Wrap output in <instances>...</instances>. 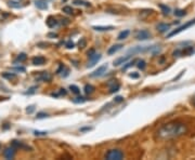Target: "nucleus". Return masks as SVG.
I'll list each match as a JSON object with an SVG mask.
<instances>
[{
    "mask_svg": "<svg viewBox=\"0 0 195 160\" xmlns=\"http://www.w3.org/2000/svg\"><path fill=\"white\" fill-rule=\"evenodd\" d=\"M195 52L194 47H187L183 49H178L173 52V56H183V55H192Z\"/></svg>",
    "mask_w": 195,
    "mask_h": 160,
    "instance_id": "20e7f679",
    "label": "nucleus"
},
{
    "mask_svg": "<svg viewBox=\"0 0 195 160\" xmlns=\"http://www.w3.org/2000/svg\"><path fill=\"white\" fill-rule=\"evenodd\" d=\"M105 158L107 160H121L124 158V152L121 149H111L106 152Z\"/></svg>",
    "mask_w": 195,
    "mask_h": 160,
    "instance_id": "f03ea898",
    "label": "nucleus"
},
{
    "mask_svg": "<svg viewBox=\"0 0 195 160\" xmlns=\"http://www.w3.org/2000/svg\"><path fill=\"white\" fill-rule=\"evenodd\" d=\"M159 7H161V9L163 10L164 14H165V15H168L169 12H170V9H169L167 6H164V4H161Z\"/></svg>",
    "mask_w": 195,
    "mask_h": 160,
    "instance_id": "b1692460",
    "label": "nucleus"
},
{
    "mask_svg": "<svg viewBox=\"0 0 195 160\" xmlns=\"http://www.w3.org/2000/svg\"><path fill=\"white\" fill-rule=\"evenodd\" d=\"M26 58H27L26 54H25V53H21V54H18V56L15 58V62H20V63L21 62H24Z\"/></svg>",
    "mask_w": 195,
    "mask_h": 160,
    "instance_id": "6ab92c4d",
    "label": "nucleus"
},
{
    "mask_svg": "<svg viewBox=\"0 0 195 160\" xmlns=\"http://www.w3.org/2000/svg\"><path fill=\"white\" fill-rule=\"evenodd\" d=\"M84 102H86V98H83V96L77 98L76 100H74V103H84Z\"/></svg>",
    "mask_w": 195,
    "mask_h": 160,
    "instance_id": "cd10ccee",
    "label": "nucleus"
},
{
    "mask_svg": "<svg viewBox=\"0 0 195 160\" xmlns=\"http://www.w3.org/2000/svg\"><path fill=\"white\" fill-rule=\"evenodd\" d=\"M16 154V148L13 146H9L3 150V156L6 159H13Z\"/></svg>",
    "mask_w": 195,
    "mask_h": 160,
    "instance_id": "39448f33",
    "label": "nucleus"
},
{
    "mask_svg": "<svg viewBox=\"0 0 195 160\" xmlns=\"http://www.w3.org/2000/svg\"><path fill=\"white\" fill-rule=\"evenodd\" d=\"M74 3L77 4V6H85V7H89L90 3L87 1H84V0H74Z\"/></svg>",
    "mask_w": 195,
    "mask_h": 160,
    "instance_id": "aec40b11",
    "label": "nucleus"
},
{
    "mask_svg": "<svg viewBox=\"0 0 195 160\" xmlns=\"http://www.w3.org/2000/svg\"><path fill=\"white\" fill-rule=\"evenodd\" d=\"M47 25L50 28H53L58 25V21H56L54 18H52V16H49L48 20H47Z\"/></svg>",
    "mask_w": 195,
    "mask_h": 160,
    "instance_id": "4468645a",
    "label": "nucleus"
},
{
    "mask_svg": "<svg viewBox=\"0 0 195 160\" xmlns=\"http://www.w3.org/2000/svg\"><path fill=\"white\" fill-rule=\"evenodd\" d=\"M38 80H41V81H50L51 75L49 74V72H42L38 76Z\"/></svg>",
    "mask_w": 195,
    "mask_h": 160,
    "instance_id": "ddd939ff",
    "label": "nucleus"
},
{
    "mask_svg": "<svg viewBox=\"0 0 195 160\" xmlns=\"http://www.w3.org/2000/svg\"><path fill=\"white\" fill-rule=\"evenodd\" d=\"M3 78H7V79H14L15 78V74H10V72H3V74L1 75Z\"/></svg>",
    "mask_w": 195,
    "mask_h": 160,
    "instance_id": "5701e85b",
    "label": "nucleus"
},
{
    "mask_svg": "<svg viewBox=\"0 0 195 160\" xmlns=\"http://www.w3.org/2000/svg\"><path fill=\"white\" fill-rule=\"evenodd\" d=\"M185 14H187V12H185L184 10H180V9H178V10L175 11V15L176 16H180V18H181V16H184Z\"/></svg>",
    "mask_w": 195,
    "mask_h": 160,
    "instance_id": "393cba45",
    "label": "nucleus"
},
{
    "mask_svg": "<svg viewBox=\"0 0 195 160\" xmlns=\"http://www.w3.org/2000/svg\"><path fill=\"white\" fill-rule=\"evenodd\" d=\"M34 109H35V107H34V106H29V108H27V109H26V112H29V114H30V112H32Z\"/></svg>",
    "mask_w": 195,
    "mask_h": 160,
    "instance_id": "e433bc0d",
    "label": "nucleus"
},
{
    "mask_svg": "<svg viewBox=\"0 0 195 160\" xmlns=\"http://www.w3.org/2000/svg\"><path fill=\"white\" fill-rule=\"evenodd\" d=\"M137 66L139 67L141 70H143L145 68V62L143 60H138V65H137Z\"/></svg>",
    "mask_w": 195,
    "mask_h": 160,
    "instance_id": "bb28decb",
    "label": "nucleus"
},
{
    "mask_svg": "<svg viewBox=\"0 0 195 160\" xmlns=\"http://www.w3.org/2000/svg\"><path fill=\"white\" fill-rule=\"evenodd\" d=\"M66 48L67 49H73V48H74V43H73L72 41H69L66 43Z\"/></svg>",
    "mask_w": 195,
    "mask_h": 160,
    "instance_id": "473e14b6",
    "label": "nucleus"
},
{
    "mask_svg": "<svg viewBox=\"0 0 195 160\" xmlns=\"http://www.w3.org/2000/svg\"><path fill=\"white\" fill-rule=\"evenodd\" d=\"M44 63H46V58H44V56H35L34 58H33V64L34 65H44Z\"/></svg>",
    "mask_w": 195,
    "mask_h": 160,
    "instance_id": "f8f14e48",
    "label": "nucleus"
},
{
    "mask_svg": "<svg viewBox=\"0 0 195 160\" xmlns=\"http://www.w3.org/2000/svg\"><path fill=\"white\" fill-rule=\"evenodd\" d=\"M93 91H95V87L91 86V84H86L85 86V93L86 94H91L93 93Z\"/></svg>",
    "mask_w": 195,
    "mask_h": 160,
    "instance_id": "a211bd4d",
    "label": "nucleus"
},
{
    "mask_svg": "<svg viewBox=\"0 0 195 160\" xmlns=\"http://www.w3.org/2000/svg\"><path fill=\"white\" fill-rule=\"evenodd\" d=\"M13 69L14 70H18V72H24L25 70V67H23V66H16V67H13Z\"/></svg>",
    "mask_w": 195,
    "mask_h": 160,
    "instance_id": "7c9ffc66",
    "label": "nucleus"
},
{
    "mask_svg": "<svg viewBox=\"0 0 195 160\" xmlns=\"http://www.w3.org/2000/svg\"><path fill=\"white\" fill-rule=\"evenodd\" d=\"M35 134H36V135H46L47 132H40V131H35Z\"/></svg>",
    "mask_w": 195,
    "mask_h": 160,
    "instance_id": "c9c22d12",
    "label": "nucleus"
},
{
    "mask_svg": "<svg viewBox=\"0 0 195 160\" xmlns=\"http://www.w3.org/2000/svg\"><path fill=\"white\" fill-rule=\"evenodd\" d=\"M156 28H157V30H158L159 32H166L167 30H169L170 25L166 24V23H159V24L156 26Z\"/></svg>",
    "mask_w": 195,
    "mask_h": 160,
    "instance_id": "9d476101",
    "label": "nucleus"
},
{
    "mask_svg": "<svg viewBox=\"0 0 195 160\" xmlns=\"http://www.w3.org/2000/svg\"><path fill=\"white\" fill-rule=\"evenodd\" d=\"M121 48H123V44H114V46H112L111 48L107 50V54H109V55H112V54L116 53L117 51L121 50Z\"/></svg>",
    "mask_w": 195,
    "mask_h": 160,
    "instance_id": "9b49d317",
    "label": "nucleus"
},
{
    "mask_svg": "<svg viewBox=\"0 0 195 160\" xmlns=\"http://www.w3.org/2000/svg\"><path fill=\"white\" fill-rule=\"evenodd\" d=\"M132 58L131 54H127L125 56H121V58H118L114 61V66H121V64H126L130 58Z\"/></svg>",
    "mask_w": 195,
    "mask_h": 160,
    "instance_id": "6e6552de",
    "label": "nucleus"
},
{
    "mask_svg": "<svg viewBox=\"0 0 195 160\" xmlns=\"http://www.w3.org/2000/svg\"><path fill=\"white\" fill-rule=\"evenodd\" d=\"M69 89H70V91H72V92L74 94H79V93H80V89H79L77 86H75V84H72V86H69Z\"/></svg>",
    "mask_w": 195,
    "mask_h": 160,
    "instance_id": "4be33fe9",
    "label": "nucleus"
},
{
    "mask_svg": "<svg viewBox=\"0 0 195 160\" xmlns=\"http://www.w3.org/2000/svg\"><path fill=\"white\" fill-rule=\"evenodd\" d=\"M78 44H79V48H85L86 47V39L83 38L81 40H79Z\"/></svg>",
    "mask_w": 195,
    "mask_h": 160,
    "instance_id": "c85d7f7f",
    "label": "nucleus"
},
{
    "mask_svg": "<svg viewBox=\"0 0 195 160\" xmlns=\"http://www.w3.org/2000/svg\"><path fill=\"white\" fill-rule=\"evenodd\" d=\"M151 37H152V35H151V32H150L149 30L142 29V30H140V32H138L137 36H136V38H137L138 40H141V41H144V40L150 39Z\"/></svg>",
    "mask_w": 195,
    "mask_h": 160,
    "instance_id": "0eeeda50",
    "label": "nucleus"
},
{
    "mask_svg": "<svg viewBox=\"0 0 195 160\" xmlns=\"http://www.w3.org/2000/svg\"><path fill=\"white\" fill-rule=\"evenodd\" d=\"M124 101V98H121V96H117V98H115V102L116 103H121Z\"/></svg>",
    "mask_w": 195,
    "mask_h": 160,
    "instance_id": "72a5a7b5",
    "label": "nucleus"
},
{
    "mask_svg": "<svg viewBox=\"0 0 195 160\" xmlns=\"http://www.w3.org/2000/svg\"><path fill=\"white\" fill-rule=\"evenodd\" d=\"M129 76L131 77V78H139V74H137V72H133V74H130Z\"/></svg>",
    "mask_w": 195,
    "mask_h": 160,
    "instance_id": "f704fd0d",
    "label": "nucleus"
},
{
    "mask_svg": "<svg viewBox=\"0 0 195 160\" xmlns=\"http://www.w3.org/2000/svg\"><path fill=\"white\" fill-rule=\"evenodd\" d=\"M106 69H107V65H102V66H100L98 68V69H95L93 72H91L90 74V77H92V78H97V77H101L104 75V72H106Z\"/></svg>",
    "mask_w": 195,
    "mask_h": 160,
    "instance_id": "423d86ee",
    "label": "nucleus"
},
{
    "mask_svg": "<svg viewBox=\"0 0 195 160\" xmlns=\"http://www.w3.org/2000/svg\"><path fill=\"white\" fill-rule=\"evenodd\" d=\"M187 132V128L184 123L182 122H169L157 130L156 138L158 140L166 141V140H173V138H178L180 136L184 135Z\"/></svg>",
    "mask_w": 195,
    "mask_h": 160,
    "instance_id": "f257e3e1",
    "label": "nucleus"
},
{
    "mask_svg": "<svg viewBox=\"0 0 195 160\" xmlns=\"http://www.w3.org/2000/svg\"><path fill=\"white\" fill-rule=\"evenodd\" d=\"M62 11L64 13H66V14H72L73 13V9H72V7H69V6H66V7H64V8L62 9Z\"/></svg>",
    "mask_w": 195,
    "mask_h": 160,
    "instance_id": "a878e982",
    "label": "nucleus"
},
{
    "mask_svg": "<svg viewBox=\"0 0 195 160\" xmlns=\"http://www.w3.org/2000/svg\"><path fill=\"white\" fill-rule=\"evenodd\" d=\"M0 150H1V144H0Z\"/></svg>",
    "mask_w": 195,
    "mask_h": 160,
    "instance_id": "58836bf2",
    "label": "nucleus"
},
{
    "mask_svg": "<svg viewBox=\"0 0 195 160\" xmlns=\"http://www.w3.org/2000/svg\"><path fill=\"white\" fill-rule=\"evenodd\" d=\"M137 61H138V60H135V61H133V62H129V63H127V65H125V66H124V68H123V69H127V68L131 67V66H132L133 64H135L136 62H137Z\"/></svg>",
    "mask_w": 195,
    "mask_h": 160,
    "instance_id": "c756f323",
    "label": "nucleus"
},
{
    "mask_svg": "<svg viewBox=\"0 0 195 160\" xmlns=\"http://www.w3.org/2000/svg\"><path fill=\"white\" fill-rule=\"evenodd\" d=\"M119 89H121V84H119V83H115V84H113V86L111 87V89H110V92L115 93V92H117Z\"/></svg>",
    "mask_w": 195,
    "mask_h": 160,
    "instance_id": "412c9836",
    "label": "nucleus"
},
{
    "mask_svg": "<svg viewBox=\"0 0 195 160\" xmlns=\"http://www.w3.org/2000/svg\"><path fill=\"white\" fill-rule=\"evenodd\" d=\"M194 24H195V20L190 21V22L185 23L184 25H182V26L178 27L177 29H175V30H172V32H169V34L167 35V38H171V37H172V36H175V35H178V34H179V32H183V30H185V29H187V28L193 26Z\"/></svg>",
    "mask_w": 195,
    "mask_h": 160,
    "instance_id": "7ed1b4c3",
    "label": "nucleus"
},
{
    "mask_svg": "<svg viewBox=\"0 0 195 160\" xmlns=\"http://www.w3.org/2000/svg\"><path fill=\"white\" fill-rule=\"evenodd\" d=\"M192 104H193V105H194V106H195V96H194V98H193V100H192Z\"/></svg>",
    "mask_w": 195,
    "mask_h": 160,
    "instance_id": "4c0bfd02",
    "label": "nucleus"
},
{
    "mask_svg": "<svg viewBox=\"0 0 195 160\" xmlns=\"http://www.w3.org/2000/svg\"><path fill=\"white\" fill-rule=\"evenodd\" d=\"M93 29L98 30V32H105V30L114 29V27L113 26H93Z\"/></svg>",
    "mask_w": 195,
    "mask_h": 160,
    "instance_id": "f3484780",
    "label": "nucleus"
},
{
    "mask_svg": "<svg viewBox=\"0 0 195 160\" xmlns=\"http://www.w3.org/2000/svg\"><path fill=\"white\" fill-rule=\"evenodd\" d=\"M129 34H130V32H129L128 29L124 30V32H119V35H118V37H117V39H118V40H124V39H126L127 37L129 36Z\"/></svg>",
    "mask_w": 195,
    "mask_h": 160,
    "instance_id": "dca6fc26",
    "label": "nucleus"
},
{
    "mask_svg": "<svg viewBox=\"0 0 195 160\" xmlns=\"http://www.w3.org/2000/svg\"><path fill=\"white\" fill-rule=\"evenodd\" d=\"M44 117H48V115L44 114V112H39V114L37 115V118H44Z\"/></svg>",
    "mask_w": 195,
    "mask_h": 160,
    "instance_id": "2f4dec72",
    "label": "nucleus"
},
{
    "mask_svg": "<svg viewBox=\"0 0 195 160\" xmlns=\"http://www.w3.org/2000/svg\"><path fill=\"white\" fill-rule=\"evenodd\" d=\"M100 60H101V54H99V53H95L93 55L89 56V63H88V65H87V67L95 66Z\"/></svg>",
    "mask_w": 195,
    "mask_h": 160,
    "instance_id": "1a4fd4ad",
    "label": "nucleus"
},
{
    "mask_svg": "<svg viewBox=\"0 0 195 160\" xmlns=\"http://www.w3.org/2000/svg\"><path fill=\"white\" fill-rule=\"evenodd\" d=\"M36 7L38 9H40V10H46V9L48 8L47 2L42 1V0H38V1H36Z\"/></svg>",
    "mask_w": 195,
    "mask_h": 160,
    "instance_id": "2eb2a0df",
    "label": "nucleus"
}]
</instances>
